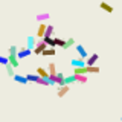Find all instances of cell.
I'll return each mask as SVG.
<instances>
[{
	"label": "cell",
	"instance_id": "52a82bcc",
	"mask_svg": "<svg viewBox=\"0 0 122 122\" xmlns=\"http://www.w3.org/2000/svg\"><path fill=\"white\" fill-rule=\"evenodd\" d=\"M35 44H37L35 37H28V38H26V49H29V51H34Z\"/></svg>",
	"mask_w": 122,
	"mask_h": 122
},
{
	"label": "cell",
	"instance_id": "7402d4cb",
	"mask_svg": "<svg viewBox=\"0 0 122 122\" xmlns=\"http://www.w3.org/2000/svg\"><path fill=\"white\" fill-rule=\"evenodd\" d=\"M53 46H55V47H56V46H61V47H63V46H64V40H63V38L55 37V38H53Z\"/></svg>",
	"mask_w": 122,
	"mask_h": 122
},
{
	"label": "cell",
	"instance_id": "ffe728a7",
	"mask_svg": "<svg viewBox=\"0 0 122 122\" xmlns=\"http://www.w3.org/2000/svg\"><path fill=\"white\" fill-rule=\"evenodd\" d=\"M75 82V75H70V76H64V86H70V84Z\"/></svg>",
	"mask_w": 122,
	"mask_h": 122
},
{
	"label": "cell",
	"instance_id": "484cf974",
	"mask_svg": "<svg viewBox=\"0 0 122 122\" xmlns=\"http://www.w3.org/2000/svg\"><path fill=\"white\" fill-rule=\"evenodd\" d=\"M121 121H122V116H121Z\"/></svg>",
	"mask_w": 122,
	"mask_h": 122
},
{
	"label": "cell",
	"instance_id": "5b68a950",
	"mask_svg": "<svg viewBox=\"0 0 122 122\" xmlns=\"http://www.w3.org/2000/svg\"><path fill=\"white\" fill-rule=\"evenodd\" d=\"M98 53H92V55H89L86 58V67H90V66H95L96 64V61H98Z\"/></svg>",
	"mask_w": 122,
	"mask_h": 122
},
{
	"label": "cell",
	"instance_id": "cb8c5ba5",
	"mask_svg": "<svg viewBox=\"0 0 122 122\" xmlns=\"http://www.w3.org/2000/svg\"><path fill=\"white\" fill-rule=\"evenodd\" d=\"M0 64H2V66H8V64H9V61H8V56L0 55Z\"/></svg>",
	"mask_w": 122,
	"mask_h": 122
},
{
	"label": "cell",
	"instance_id": "d6986e66",
	"mask_svg": "<svg viewBox=\"0 0 122 122\" xmlns=\"http://www.w3.org/2000/svg\"><path fill=\"white\" fill-rule=\"evenodd\" d=\"M75 82L86 84V82H87V76H86V75H75Z\"/></svg>",
	"mask_w": 122,
	"mask_h": 122
},
{
	"label": "cell",
	"instance_id": "8992f818",
	"mask_svg": "<svg viewBox=\"0 0 122 122\" xmlns=\"http://www.w3.org/2000/svg\"><path fill=\"white\" fill-rule=\"evenodd\" d=\"M70 64H72V67L73 69H79V67H86V61L81 60V58H73L70 61Z\"/></svg>",
	"mask_w": 122,
	"mask_h": 122
},
{
	"label": "cell",
	"instance_id": "4fadbf2b",
	"mask_svg": "<svg viewBox=\"0 0 122 122\" xmlns=\"http://www.w3.org/2000/svg\"><path fill=\"white\" fill-rule=\"evenodd\" d=\"M55 53H56L55 47H51V49H49V47H46L44 51L41 52V55H43V56H53V55H55Z\"/></svg>",
	"mask_w": 122,
	"mask_h": 122
},
{
	"label": "cell",
	"instance_id": "603a6c76",
	"mask_svg": "<svg viewBox=\"0 0 122 122\" xmlns=\"http://www.w3.org/2000/svg\"><path fill=\"white\" fill-rule=\"evenodd\" d=\"M73 75H86V67H79V69H73Z\"/></svg>",
	"mask_w": 122,
	"mask_h": 122
},
{
	"label": "cell",
	"instance_id": "5bb4252c",
	"mask_svg": "<svg viewBox=\"0 0 122 122\" xmlns=\"http://www.w3.org/2000/svg\"><path fill=\"white\" fill-rule=\"evenodd\" d=\"M76 43H75V40L73 38H67V40H64V46H63V49H70V47H73Z\"/></svg>",
	"mask_w": 122,
	"mask_h": 122
},
{
	"label": "cell",
	"instance_id": "44dd1931",
	"mask_svg": "<svg viewBox=\"0 0 122 122\" xmlns=\"http://www.w3.org/2000/svg\"><path fill=\"white\" fill-rule=\"evenodd\" d=\"M86 73H99V67H98V66L86 67Z\"/></svg>",
	"mask_w": 122,
	"mask_h": 122
},
{
	"label": "cell",
	"instance_id": "277c9868",
	"mask_svg": "<svg viewBox=\"0 0 122 122\" xmlns=\"http://www.w3.org/2000/svg\"><path fill=\"white\" fill-rule=\"evenodd\" d=\"M75 49H76V52H78L79 58L86 61V58H87V56H89V52H87L86 49H84V46H81V44H75Z\"/></svg>",
	"mask_w": 122,
	"mask_h": 122
},
{
	"label": "cell",
	"instance_id": "6da1fadb",
	"mask_svg": "<svg viewBox=\"0 0 122 122\" xmlns=\"http://www.w3.org/2000/svg\"><path fill=\"white\" fill-rule=\"evenodd\" d=\"M17 51H18V47L17 46H11L9 47V55H8V61H9V66L15 69V67H18V64H20V61L17 60Z\"/></svg>",
	"mask_w": 122,
	"mask_h": 122
},
{
	"label": "cell",
	"instance_id": "30bf717a",
	"mask_svg": "<svg viewBox=\"0 0 122 122\" xmlns=\"http://www.w3.org/2000/svg\"><path fill=\"white\" fill-rule=\"evenodd\" d=\"M53 79H55V84L56 86H64V75L61 73V72H56V75L53 76Z\"/></svg>",
	"mask_w": 122,
	"mask_h": 122
},
{
	"label": "cell",
	"instance_id": "7a4b0ae2",
	"mask_svg": "<svg viewBox=\"0 0 122 122\" xmlns=\"http://www.w3.org/2000/svg\"><path fill=\"white\" fill-rule=\"evenodd\" d=\"M46 47H47V46L44 44V41L40 40V41H37V44H35V47H34L32 53H35V55H41V52H43Z\"/></svg>",
	"mask_w": 122,
	"mask_h": 122
},
{
	"label": "cell",
	"instance_id": "ba28073f",
	"mask_svg": "<svg viewBox=\"0 0 122 122\" xmlns=\"http://www.w3.org/2000/svg\"><path fill=\"white\" fill-rule=\"evenodd\" d=\"M69 90H70V86H61V87H58V90H56V95H58L60 98H63L69 93Z\"/></svg>",
	"mask_w": 122,
	"mask_h": 122
},
{
	"label": "cell",
	"instance_id": "3957f363",
	"mask_svg": "<svg viewBox=\"0 0 122 122\" xmlns=\"http://www.w3.org/2000/svg\"><path fill=\"white\" fill-rule=\"evenodd\" d=\"M29 55H32V51H29V49H26V47H21V49L17 51V60L18 61L26 58V56H29Z\"/></svg>",
	"mask_w": 122,
	"mask_h": 122
},
{
	"label": "cell",
	"instance_id": "9c48e42d",
	"mask_svg": "<svg viewBox=\"0 0 122 122\" xmlns=\"http://www.w3.org/2000/svg\"><path fill=\"white\" fill-rule=\"evenodd\" d=\"M46 28H47V25H46V23H40V25H38V30H37V38H43V37H44Z\"/></svg>",
	"mask_w": 122,
	"mask_h": 122
},
{
	"label": "cell",
	"instance_id": "d4e9b609",
	"mask_svg": "<svg viewBox=\"0 0 122 122\" xmlns=\"http://www.w3.org/2000/svg\"><path fill=\"white\" fill-rule=\"evenodd\" d=\"M5 67H6V72H8V75H9V76H14V69L11 67L9 64H8V66H5Z\"/></svg>",
	"mask_w": 122,
	"mask_h": 122
},
{
	"label": "cell",
	"instance_id": "ac0fdd59",
	"mask_svg": "<svg viewBox=\"0 0 122 122\" xmlns=\"http://www.w3.org/2000/svg\"><path fill=\"white\" fill-rule=\"evenodd\" d=\"M49 17H51V15H49L47 12H46V14H38V15H37V21L44 23L46 20H49Z\"/></svg>",
	"mask_w": 122,
	"mask_h": 122
},
{
	"label": "cell",
	"instance_id": "e0dca14e",
	"mask_svg": "<svg viewBox=\"0 0 122 122\" xmlns=\"http://www.w3.org/2000/svg\"><path fill=\"white\" fill-rule=\"evenodd\" d=\"M52 34H53V26H52V25H47L46 32H44V37H46V38H52ZM44 37H43V38H44Z\"/></svg>",
	"mask_w": 122,
	"mask_h": 122
},
{
	"label": "cell",
	"instance_id": "7c38bea8",
	"mask_svg": "<svg viewBox=\"0 0 122 122\" xmlns=\"http://www.w3.org/2000/svg\"><path fill=\"white\" fill-rule=\"evenodd\" d=\"M37 75L40 76V78H43V79L49 78V73H47V70H46L44 67H38V69H37Z\"/></svg>",
	"mask_w": 122,
	"mask_h": 122
},
{
	"label": "cell",
	"instance_id": "9a60e30c",
	"mask_svg": "<svg viewBox=\"0 0 122 122\" xmlns=\"http://www.w3.org/2000/svg\"><path fill=\"white\" fill-rule=\"evenodd\" d=\"M47 70L49 76H55L56 75V67H55V63H49V67L46 69Z\"/></svg>",
	"mask_w": 122,
	"mask_h": 122
},
{
	"label": "cell",
	"instance_id": "2e32d148",
	"mask_svg": "<svg viewBox=\"0 0 122 122\" xmlns=\"http://www.w3.org/2000/svg\"><path fill=\"white\" fill-rule=\"evenodd\" d=\"M99 8H101V9H104L105 12H113V6H110L108 3H105V2H101V3H99Z\"/></svg>",
	"mask_w": 122,
	"mask_h": 122
},
{
	"label": "cell",
	"instance_id": "8fae6325",
	"mask_svg": "<svg viewBox=\"0 0 122 122\" xmlns=\"http://www.w3.org/2000/svg\"><path fill=\"white\" fill-rule=\"evenodd\" d=\"M12 79H14L15 82H18V84H28V79H26V76H23V75H18V73H14Z\"/></svg>",
	"mask_w": 122,
	"mask_h": 122
}]
</instances>
